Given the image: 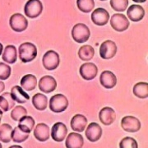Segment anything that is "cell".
I'll list each match as a JSON object with an SVG mask.
<instances>
[{"label":"cell","instance_id":"6da1fadb","mask_svg":"<svg viewBox=\"0 0 148 148\" xmlns=\"http://www.w3.org/2000/svg\"><path fill=\"white\" fill-rule=\"evenodd\" d=\"M18 55L22 63L32 62L37 56L36 46L30 42L22 43L18 48Z\"/></svg>","mask_w":148,"mask_h":148},{"label":"cell","instance_id":"7a4b0ae2","mask_svg":"<svg viewBox=\"0 0 148 148\" xmlns=\"http://www.w3.org/2000/svg\"><path fill=\"white\" fill-rule=\"evenodd\" d=\"M90 36L89 27L84 23H77L72 29V37L76 42H86Z\"/></svg>","mask_w":148,"mask_h":148},{"label":"cell","instance_id":"3957f363","mask_svg":"<svg viewBox=\"0 0 148 148\" xmlns=\"http://www.w3.org/2000/svg\"><path fill=\"white\" fill-rule=\"evenodd\" d=\"M69 107V101L63 94H56L49 100V110L53 113H62Z\"/></svg>","mask_w":148,"mask_h":148},{"label":"cell","instance_id":"277c9868","mask_svg":"<svg viewBox=\"0 0 148 148\" xmlns=\"http://www.w3.org/2000/svg\"><path fill=\"white\" fill-rule=\"evenodd\" d=\"M60 63L59 54L54 50H49L44 54L42 58V64L44 68L49 70L53 71L58 67Z\"/></svg>","mask_w":148,"mask_h":148},{"label":"cell","instance_id":"5b68a950","mask_svg":"<svg viewBox=\"0 0 148 148\" xmlns=\"http://www.w3.org/2000/svg\"><path fill=\"white\" fill-rule=\"evenodd\" d=\"M43 12V4L40 0H28L25 4V15L30 18H36Z\"/></svg>","mask_w":148,"mask_h":148},{"label":"cell","instance_id":"8992f818","mask_svg":"<svg viewBox=\"0 0 148 148\" xmlns=\"http://www.w3.org/2000/svg\"><path fill=\"white\" fill-rule=\"evenodd\" d=\"M110 25L112 28L116 32H123L129 27L130 22L125 15L121 13H115L111 16Z\"/></svg>","mask_w":148,"mask_h":148},{"label":"cell","instance_id":"52a82bcc","mask_svg":"<svg viewBox=\"0 0 148 148\" xmlns=\"http://www.w3.org/2000/svg\"><path fill=\"white\" fill-rule=\"evenodd\" d=\"M9 25L12 31L16 32H22L27 30L28 27L27 19L21 13H14L9 19Z\"/></svg>","mask_w":148,"mask_h":148},{"label":"cell","instance_id":"ba28073f","mask_svg":"<svg viewBox=\"0 0 148 148\" xmlns=\"http://www.w3.org/2000/svg\"><path fill=\"white\" fill-rule=\"evenodd\" d=\"M117 53V45L112 40H106L102 43L100 47V56L103 59H111Z\"/></svg>","mask_w":148,"mask_h":148},{"label":"cell","instance_id":"9c48e42d","mask_svg":"<svg viewBox=\"0 0 148 148\" xmlns=\"http://www.w3.org/2000/svg\"><path fill=\"white\" fill-rule=\"evenodd\" d=\"M122 128L127 132H138L141 128V122L134 116H125L121 120Z\"/></svg>","mask_w":148,"mask_h":148},{"label":"cell","instance_id":"30bf717a","mask_svg":"<svg viewBox=\"0 0 148 148\" xmlns=\"http://www.w3.org/2000/svg\"><path fill=\"white\" fill-rule=\"evenodd\" d=\"M79 73L83 79L86 81H91L97 76L98 68L95 64L87 62L80 67Z\"/></svg>","mask_w":148,"mask_h":148},{"label":"cell","instance_id":"8fae6325","mask_svg":"<svg viewBox=\"0 0 148 148\" xmlns=\"http://www.w3.org/2000/svg\"><path fill=\"white\" fill-rule=\"evenodd\" d=\"M67 134H68V128L66 127V125L61 122H58L54 123L51 128L50 135L53 141L55 142H58V143L63 142L66 138Z\"/></svg>","mask_w":148,"mask_h":148},{"label":"cell","instance_id":"7c38bea8","mask_svg":"<svg viewBox=\"0 0 148 148\" xmlns=\"http://www.w3.org/2000/svg\"><path fill=\"white\" fill-rule=\"evenodd\" d=\"M110 19V14L108 11L102 8H95L91 14V21L96 26H105L108 23Z\"/></svg>","mask_w":148,"mask_h":148},{"label":"cell","instance_id":"4fadbf2b","mask_svg":"<svg viewBox=\"0 0 148 148\" xmlns=\"http://www.w3.org/2000/svg\"><path fill=\"white\" fill-rule=\"evenodd\" d=\"M39 89L43 93H51L57 88V82L52 76H44L39 81Z\"/></svg>","mask_w":148,"mask_h":148},{"label":"cell","instance_id":"5bb4252c","mask_svg":"<svg viewBox=\"0 0 148 148\" xmlns=\"http://www.w3.org/2000/svg\"><path fill=\"white\" fill-rule=\"evenodd\" d=\"M102 127L97 123H90L88 127H86L85 132L86 138L91 143H95L99 141L102 136Z\"/></svg>","mask_w":148,"mask_h":148},{"label":"cell","instance_id":"9a60e30c","mask_svg":"<svg viewBox=\"0 0 148 148\" xmlns=\"http://www.w3.org/2000/svg\"><path fill=\"white\" fill-rule=\"evenodd\" d=\"M100 82L106 89H112L117 84L116 76L110 71H103L100 76Z\"/></svg>","mask_w":148,"mask_h":148},{"label":"cell","instance_id":"2e32d148","mask_svg":"<svg viewBox=\"0 0 148 148\" xmlns=\"http://www.w3.org/2000/svg\"><path fill=\"white\" fill-rule=\"evenodd\" d=\"M34 137L39 142H46L50 137V130L47 124L40 123L34 127Z\"/></svg>","mask_w":148,"mask_h":148},{"label":"cell","instance_id":"e0dca14e","mask_svg":"<svg viewBox=\"0 0 148 148\" xmlns=\"http://www.w3.org/2000/svg\"><path fill=\"white\" fill-rule=\"evenodd\" d=\"M99 119L104 125H111L116 119L115 111L111 107H104L99 113Z\"/></svg>","mask_w":148,"mask_h":148},{"label":"cell","instance_id":"ac0fdd59","mask_svg":"<svg viewBox=\"0 0 148 148\" xmlns=\"http://www.w3.org/2000/svg\"><path fill=\"white\" fill-rule=\"evenodd\" d=\"M128 19L134 22L142 21L145 16V10L142 6L138 4L131 5L127 11Z\"/></svg>","mask_w":148,"mask_h":148},{"label":"cell","instance_id":"d6986e66","mask_svg":"<svg viewBox=\"0 0 148 148\" xmlns=\"http://www.w3.org/2000/svg\"><path fill=\"white\" fill-rule=\"evenodd\" d=\"M84 145V139L79 133L71 132L66 138L65 146L67 148H82Z\"/></svg>","mask_w":148,"mask_h":148},{"label":"cell","instance_id":"ffe728a7","mask_svg":"<svg viewBox=\"0 0 148 148\" xmlns=\"http://www.w3.org/2000/svg\"><path fill=\"white\" fill-rule=\"evenodd\" d=\"M10 94L13 101L19 104H24L30 99L29 95L19 86H14L12 87Z\"/></svg>","mask_w":148,"mask_h":148},{"label":"cell","instance_id":"44dd1931","mask_svg":"<svg viewBox=\"0 0 148 148\" xmlns=\"http://www.w3.org/2000/svg\"><path fill=\"white\" fill-rule=\"evenodd\" d=\"M87 124L86 118L82 114H76L71 119V128L77 132H82L85 130Z\"/></svg>","mask_w":148,"mask_h":148},{"label":"cell","instance_id":"7402d4cb","mask_svg":"<svg viewBox=\"0 0 148 148\" xmlns=\"http://www.w3.org/2000/svg\"><path fill=\"white\" fill-rule=\"evenodd\" d=\"M3 60L9 64H15L17 60V51L16 48L12 45H7L2 53Z\"/></svg>","mask_w":148,"mask_h":148},{"label":"cell","instance_id":"603a6c76","mask_svg":"<svg viewBox=\"0 0 148 148\" xmlns=\"http://www.w3.org/2000/svg\"><path fill=\"white\" fill-rule=\"evenodd\" d=\"M21 87L24 90L27 91H32L35 90L37 86L36 77L32 74H27L21 77Z\"/></svg>","mask_w":148,"mask_h":148},{"label":"cell","instance_id":"cb8c5ba5","mask_svg":"<svg viewBox=\"0 0 148 148\" xmlns=\"http://www.w3.org/2000/svg\"><path fill=\"white\" fill-rule=\"evenodd\" d=\"M15 106V101L12 98L9 92H3L0 95V109L3 112L10 110Z\"/></svg>","mask_w":148,"mask_h":148},{"label":"cell","instance_id":"d4e9b609","mask_svg":"<svg viewBox=\"0 0 148 148\" xmlns=\"http://www.w3.org/2000/svg\"><path fill=\"white\" fill-rule=\"evenodd\" d=\"M32 104L38 110H45L48 106V98L42 93H36L32 97Z\"/></svg>","mask_w":148,"mask_h":148},{"label":"cell","instance_id":"484cf974","mask_svg":"<svg viewBox=\"0 0 148 148\" xmlns=\"http://www.w3.org/2000/svg\"><path fill=\"white\" fill-rule=\"evenodd\" d=\"M95 54V49L91 45H85L80 47L78 50V57L82 61H90Z\"/></svg>","mask_w":148,"mask_h":148},{"label":"cell","instance_id":"4316f807","mask_svg":"<svg viewBox=\"0 0 148 148\" xmlns=\"http://www.w3.org/2000/svg\"><path fill=\"white\" fill-rule=\"evenodd\" d=\"M18 122L19 123L17 126L20 127L21 130H23L24 132L27 133H31L33 128L35 127V120L32 116L26 115V116L22 117Z\"/></svg>","mask_w":148,"mask_h":148},{"label":"cell","instance_id":"83f0119b","mask_svg":"<svg viewBox=\"0 0 148 148\" xmlns=\"http://www.w3.org/2000/svg\"><path fill=\"white\" fill-rule=\"evenodd\" d=\"M133 94L140 99H146L148 97V83L138 82L133 86Z\"/></svg>","mask_w":148,"mask_h":148},{"label":"cell","instance_id":"f1b7e54d","mask_svg":"<svg viewBox=\"0 0 148 148\" xmlns=\"http://www.w3.org/2000/svg\"><path fill=\"white\" fill-rule=\"evenodd\" d=\"M12 127L8 123L0 125V141L3 143H10L12 140Z\"/></svg>","mask_w":148,"mask_h":148},{"label":"cell","instance_id":"f546056e","mask_svg":"<svg viewBox=\"0 0 148 148\" xmlns=\"http://www.w3.org/2000/svg\"><path fill=\"white\" fill-rule=\"evenodd\" d=\"M30 133L24 132L23 130H21L20 127H16L14 129H12V140L14 143H21L25 142L27 138H29Z\"/></svg>","mask_w":148,"mask_h":148},{"label":"cell","instance_id":"4dcf8cb0","mask_svg":"<svg viewBox=\"0 0 148 148\" xmlns=\"http://www.w3.org/2000/svg\"><path fill=\"white\" fill-rule=\"evenodd\" d=\"M77 6L81 12L88 13L94 9L95 2L94 0H77Z\"/></svg>","mask_w":148,"mask_h":148},{"label":"cell","instance_id":"1f68e13d","mask_svg":"<svg viewBox=\"0 0 148 148\" xmlns=\"http://www.w3.org/2000/svg\"><path fill=\"white\" fill-rule=\"evenodd\" d=\"M27 115V110L25 107L21 106H14L11 111V118L14 121H19L22 117Z\"/></svg>","mask_w":148,"mask_h":148},{"label":"cell","instance_id":"d6a6232c","mask_svg":"<svg viewBox=\"0 0 148 148\" xmlns=\"http://www.w3.org/2000/svg\"><path fill=\"white\" fill-rule=\"evenodd\" d=\"M110 6L117 12H124L128 7V0H110Z\"/></svg>","mask_w":148,"mask_h":148},{"label":"cell","instance_id":"836d02e7","mask_svg":"<svg viewBox=\"0 0 148 148\" xmlns=\"http://www.w3.org/2000/svg\"><path fill=\"white\" fill-rule=\"evenodd\" d=\"M119 148H138L137 141L131 137L123 138L119 143Z\"/></svg>","mask_w":148,"mask_h":148},{"label":"cell","instance_id":"e575fe53","mask_svg":"<svg viewBox=\"0 0 148 148\" xmlns=\"http://www.w3.org/2000/svg\"><path fill=\"white\" fill-rule=\"evenodd\" d=\"M12 69L11 67L4 63H0V80L5 81L11 76Z\"/></svg>","mask_w":148,"mask_h":148},{"label":"cell","instance_id":"d590c367","mask_svg":"<svg viewBox=\"0 0 148 148\" xmlns=\"http://www.w3.org/2000/svg\"><path fill=\"white\" fill-rule=\"evenodd\" d=\"M4 89H5V84H4V82L0 81V94L4 90Z\"/></svg>","mask_w":148,"mask_h":148},{"label":"cell","instance_id":"8d00e7d4","mask_svg":"<svg viewBox=\"0 0 148 148\" xmlns=\"http://www.w3.org/2000/svg\"><path fill=\"white\" fill-rule=\"evenodd\" d=\"M3 45H2V43H0V56H1V55H2V53H3Z\"/></svg>","mask_w":148,"mask_h":148},{"label":"cell","instance_id":"74e56055","mask_svg":"<svg viewBox=\"0 0 148 148\" xmlns=\"http://www.w3.org/2000/svg\"><path fill=\"white\" fill-rule=\"evenodd\" d=\"M132 1L135 3H145L147 0H132Z\"/></svg>","mask_w":148,"mask_h":148},{"label":"cell","instance_id":"f35d334b","mask_svg":"<svg viewBox=\"0 0 148 148\" xmlns=\"http://www.w3.org/2000/svg\"><path fill=\"white\" fill-rule=\"evenodd\" d=\"M3 110L0 109V122H1V120H2V118H3Z\"/></svg>","mask_w":148,"mask_h":148},{"label":"cell","instance_id":"ab89813d","mask_svg":"<svg viewBox=\"0 0 148 148\" xmlns=\"http://www.w3.org/2000/svg\"><path fill=\"white\" fill-rule=\"evenodd\" d=\"M8 148H23L22 147H21V146H16V145H14V146H12V147H10Z\"/></svg>","mask_w":148,"mask_h":148},{"label":"cell","instance_id":"60d3db41","mask_svg":"<svg viewBox=\"0 0 148 148\" xmlns=\"http://www.w3.org/2000/svg\"><path fill=\"white\" fill-rule=\"evenodd\" d=\"M0 148H3V147H2V144H1V143H0Z\"/></svg>","mask_w":148,"mask_h":148},{"label":"cell","instance_id":"b9f144b4","mask_svg":"<svg viewBox=\"0 0 148 148\" xmlns=\"http://www.w3.org/2000/svg\"><path fill=\"white\" fill-rule=\"evenodd\" d=\"M100 1H106V0H100Z\"/></svg>","mask_w":148,"mask_h":148}]
</instances>
